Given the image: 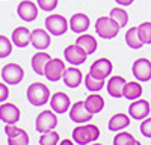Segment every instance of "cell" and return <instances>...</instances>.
I'll return each mask as SVG.
<instances>
[{"label": "cell", "instance_id": "obj_1", "mask_svg": "<svg viewBox=\"0 0 151 145\" xmlns=\"http://www.w3.org/2000/svg\"><path fill=\"white\" fill-rule=\"evenodd\" d=\"M100 138V128L95 124H79L73 130V141L79 145H89Z\"/></svg>", "mask_w": 151, "mask_h": 145}, {"label": "cell", "instance_id": "obj_2", "mask_svg": "<svg viewBox=\"0 0 151 145\" xmlns=\"http://www.w3.org/2000/svg\"><path fill=\"white\" fill-rule=\"evenodd\" d=\"M27 100L32 106H36V107H40V106H44L50 101V89L45 83H41V82H33L29 85V88H27Z\"/></svg>", "mask_w": 151, "mask_h": 145}, {"label": "cell", "instance_id": "obj_3", "mask_svg": "<svg viewBox=\"0 0 151 145\" xmlns=\"http://www.w3.org/2000/svg\"><path fill=\"white\" fill-rule=\"evenodd\" d=\"M119 30L121 27L118 26V23L113 18H110L109 15L98 17L95 21V32L103 39H113L119 33Z\"/></svg>", "mask_w": 151, "mask_h": 145}, {"label": "cell", "instance_id": "obj_4", "mask_svg": "<svg viewBox=\"0 0 151 145\" xmlns=\"http://www.w3.org/2000/svg\"><path fill=\"white\" fill-rule=\"evenodd\" d=\"M68 29H70V23L64 15L53 14V15H48L45 18V30L50 35H53V36L65 35Z\"/></svg>", "mask_w": 151, "mask_h": 145}, {"label": "cell", "instance_id": "obj_5", "mask_svg": "<svg viewBox=\"0 0 151 145\" xmlns=\"http://www.w3.org/2000/svg\"><path fill=\"white\" fill-rule=\"evenodd\" d=\"M67 65L62 59L59 57H52L47 62L45 70H44V77L50 82H59L65 74Z\"/></svg>", "mask_w": 151, "mask_h": 145}, {"label": "cell", "instance_id": "obj_6", "mask_svg": "<svg viewBox=\"0 0 151 145\" xmlns=\"http://www.w3.org/2000/svg\"><path fill=\"white\" fill-rule=\"evenodd\" d=\"M58 126V116L53 111H42L38 113L35 119V128L38 133H45L50 130H55Z\"/></svg>", "mask_w": 151, "mask_h": 145}, {"label": "cell", "instance_id": "obj_7", "mask_svg": "<svg viewBox=\"0 0 151 145\" xmlns=\"http://www.w3.org/2000/svg\"><path fill=\"white\" fill-rule=\"evenodd\" d=\"M0 76H2L6 85L14 86V85H18L24 79V70L18 64H6L0 71Z\"/></svg>", "mask_w": 151, "mask_h": 145}, {"label": "cell", "instance_id": "obj_8", "mask_svg": "<svg viewBox=\"0 0 151 145\" xmlns=\"http://www.w3.org/2000/svg\"><path fill=\"white\" fill-rule=\"evenodd\" d=\"M5 133L8 136V145H29V135L15 124H6Z\"/></svg>", "mask_w": 151, "mask_h": 145}, {"label": "cell", "instance_id": "obj_9", "mask_svg": "<svg viewBox=\"0 0 151 145\" xmlns=\"http://www.w3.org/2000/svg\"><path fill=\"white\" fill-rule=\"evenodd\" d=\"M132 72L134 79H137L139 82L151 80V60H148L147 57L136 59L132 65Z\"/></svg>", "mask_w": 151, "mask_h": 145}, {"label": "cell", "instance_id": "obj_10", "mask_svg": "<svg viewBox=\"0 0 151 145\" xmlns=\"http://www.w3.org/2000/svg\"><path fill=\"white\" fill-rule=\"evenodd\" d=\"M92 113L86 109L85 101H76L73 103V106L70 107V118L73 123L76 124H85V123H89L92 119Z\"/></svg>", "mask_w": 151, "mask_h": 145}, {"label": "cell", "instance_id": "obj_11", "mask_svg": "<svg viewBox=\"0 0 151 145\" xmlns=\"http://www.w3.org/2000/svg\"><path fill=\"white\" fill-rule=\"evenodd\" d=\"M64 57L68 64L77 67V65H82L85 64V60L88 59V55L83 48H80L77 44H70L65 47L64 50Z\"/></svg>", "mask_w": 151, "mask_h": 145}, {"label": "cell", "instance_id": "obj_12", "mask_svg": "<svg viewBox=\"0 0 151 145\" xmlns=\"http://www.w3.org/2000/svg\"><path fill=\"white\" fill-rule=\"evenodd\" d=\"M112 70H113V64L110 62V60L107 57H100V59H97V60L92 62V65L89 68V72L97 79L106 80L110 76Z\"/></svg>", "mask_w": 151, "mask_h": 145}, {"label": "cell", "instance_id": "obj_13", "mask_svg": "<svg viewBox=\"0 0 151 145\" xmlns=\"http://www.w3.org/2000/svg\"><path fill=\"white\" fill-rule=\"evenodd\" d=\"M38 12H40V8H38V5L33 3L32 0H23V2H20L18 6H17L18 17L26 23L35 21L36 17H38Z\"/></svg>", "mask_w": 151, "mask_h": 145}, {"label": "cell", "instance_id": "obj_14", "mask_svg": "<svg viewBox=\"0 0 151 145\" xmlns=\"http://www.w3.org/2000/svg\"><path fill=\"white\" fill-rule=\"evenodd\" d=\"M151 112V103H148L147 100H134L132 101V104L129 106V115L130 118L136 119V121H142L145 119Z\"/></svg>", "mask_w": 151, "mask_h": 145}, {"label": "cell", "instance_id": "obj_15", "mask_svg": "<svg viewBox=\"0 0 151 145\" xmlns=\"http://www.w3.org/2000/svg\"><path fill=\"white\" fill-rule=\"evenodd\" d=\"M20 109L12 103H2L0 104V121L5 124H17L20 121Z\"/></svg>", "mask_w": 151, "mask_h": 145}, {"label": "cell", "instance_id": "obj_16", "mask_svg": "<svg viewBox=\"0 0 151 145\" xmlns=\"http://www.w3.org/2000/svg\"><path fill=\"white\" fill-rule=\"evenodd\" d=\"M50 107L55 113H65L70 111L71 107V101H70V97L65 92H56L50 97Z\"/></svg>", "mask_w": 151, "mask_h": 145}, {"label": "cell", "instance_id": "obj_17", "mask_svg": "<svg viewBox=\"0 0 151 145\" xmlns=\"http://www.w3.org/2000/svg\"><path fill=\"white\" fill-rule=\"evenodd\" d=\"M30 44L33 45L35 50H45L52 44V36L45 29H35L32 30Z\"/></svg>", "mask_w": 151, "mask_h": 145}, {"label": "cell", "instance_id": "obj_18", "mask_svg": "<svg viewBox=\"0 0 151 145\" xmlns=\"http://www.w3.org/2000/svg\"><path fill=\"white\" fill-rule=\"evenodd\" d=\"M70 29L74 32V33H85L88 29H89L91 26V20L89 17H88L86 14H83V12H77V14H74L70 20Z\"/></svg>", "mask_w": 151, "mask_h": 145}, {"label": "cell", "instance_id": "obj_19", "mask_svg": "<svg viewBox=\"0 0 151 145\" xmlns=\"http://www.w3.org/2000/svg\"><path fill=\"white\" fill-rule=\"evenodd\" d=\"M125 83H127V80H125L122 76H112L107 82V86H106L107 94L110 97H113V98H121Z\"/></svg>", "mask_w": 151, "mask_h": 145}, {"label": "cell", "instance_id": "obj_20", "mask_svg": "<svg viewBox=\"0 0 151 145\" xmlns=\"http://www.w3.org/2000/svg\"><path fill=\"white\" fill-rule=\"evenodd\" d=\"M30 36H32V32L27 29V27H15L12 30V44L18 48H24L30 44Z\"/></svg>", "mask_w": 151, "mask_h": 145}, {"label": "cell", "instance_id": "obj_21", "mask_svg": "<svg viewBox=\"0 0 151 145\" xmlns=\"http://www.w3.org/2000/svg\"><path fill=\"white\" fill-rule=\"evenodd\" d=\"M62 80H64V83L68 88H77L83 82V74L77 67L71 65L70 68L65 70V74H64V77H62Z\"/></svg>", "mask_w": 151, "mask_h": 145}, {"label": "cell", "instance_id": "obj_22", "mask_svg": "<svg viewBox=\"0 0 151 145\" xmlns=\"http://www.w3.org/2000/svg\"><path fill=\"white\" fill-rule=\"evenodd\" d=\"M52 59V56H50L48 53L42 52V50H38L33 56H32V60H30V64H32V70L36 72L38 76H44V70H45V65L47 62Z\"/></svg>", "mask_w": 151, "mask_h": 145}, {"label": "cell", "instance_id": "obj_23", "mask_svg": "<svg viewBox=\"0 0 151 145\" xmlns=\"http://www.w3.org/2000/svg\"><path fill=\"white\" fill-rule=\"evenodd\" d=\"M85 106L92 115L100 113L104 109V98L101 95H98L97 92H92L85 98Z\"/></svg>", "mask_w": 151, "mask_h": 145}, {"label": "cell", "instance_id": "obj_24", "mask_svg": "<svg viewBox=\"0 0 151 145\" xmlns=\"http://www.w3.org/2000/svg\"><path fill=\"white\" fill-rule=\"evenodd\" d=\"M76 44H77L80 48H83L88 56L92 55L94 52H97V47H98L97 39L94 38L92 35H89V33H80L79 38L76 39Z\"/></svg>", "mask_w": 151, "mask_h": 145}, {"label": "cell", "instance_id": "obj_25", "mask_svg": "<svg viewBox=\"0 0 151 145\" xmlns=\"http://www.w3.org/2000/svg\"><path fill=\"white\" fill-rule=\"evenodd\" d=\"M129 126H130V115H125V113H115L113 116H110L107 123L110 131H121Z\"/></svg>", "mask_w": 151, "mask_h": 145}, {"label": "cell", "instance_id": "obj_26", "mask_svg": "<svg viewBox=\"0 0 151 145\" xmlns=\"http://www.w3.org/2000/svg\"><path fill=\"white\" fill-rule=\"evenodd\" d=\"M144 89L141 86V83H137V82H127L125 83V86H124V92H122V97L124 98H127V100H137V98H141V95H142Z\"/></svg>", "mask_w": 151, "mask_h": 145}, {"label": "cell", "instance_id": "obj_27", "mask_svg": "<svg viewBox=\"0 0 151 145\" xmlns=\"http://www.w3.org/2000/svg\"><path fill=\"white\" fill-rule=\"evenodd\" d=\"M124 39H125V44H127L130 48H133V50H139V48H142V45H144V42L139 38V33H137V26L130 27L127 32H125Z\"/></svg>", "mask_w": 151, "mask_h": 145}, {"label": "cell", "instance_id": "obj_28", "mask_svg": "<svg viewBox=\"0 0 151 145\" xmlns=\"http://www.w3.org/2000/svg\"><path fill=\"white\" fill-rule=\"evenodd\" d=\"M109 17L115 20L121 29H122V27H125V26L129 24V14H127V11H125L122 6L112 8V9H110V12H109Z\"/></svg>", "mask_w": 151, "mask_h": 145}, {"label": "cell", "instance_id": "obj_29", "mask_svg": "<svg viewBox=\"0 0 151 145\" xmlns=\"http://www.w3.org/2000/svg\"><path fill=\"white\" fill-rule=\"evenodd\" d=\"M85 88L88 91H91V92H98V91H101L104 88V80L97 79L91 74V72H88V74L85 76Z\"/></svg>", "mask_w": 151, "mask_h": 145}, {"label": "cell", "instance_id": "obj_30", "mask_svg": "<svg viewBox=\"0 0 151 145\" xmlns=\"http://www.w3.org/2000/svg\"><path fill=\"white\" fill-rule=\"evenodd\" d=\"M136 144V139L132 133L129 131H118L115 138H113V145H134Z\"/></svg>", "mask_w": 151, "mask_h": 145}, {"label": "cell", "instance_id": "obj_31", "mask_svg": "<svg viewBox=\"0 0 151 145\" xmlns=\"http://www.w3.org/2000/svg\"><path fill=\"white\" fill-rule=\"evenodd\" d=\"M137 33H139L141 41L145 44H151V21H144L137 26Z\"/></svg>", "mask_w": 151, "mask_h": 145}, {"label": "cell", "instance_id": "obj_32", "mask_svg": "<svg viewBox=\"0 0 151 145\" xmlns=\"http://www.w3.org/2000/svg\"><path fill=\"white\" fill-rule=\"evenodd\" d=\"M59 144V133L55 130H50L45 133H41L40 136V145H58Z\"/></svg>", "mask_w": 151, "mask_h": 145}, {"label": "cell", "instance_id": "obj_33", "mask_svg": "<svg viewBox=\"0 0 151 145\" xmlns=\"http://www.w3.org/2000/svg\"><path fill=\"white\" fill-rule=\"evenodd\" d=\"M12 41L5 35H0V59H5L12 53Z\"/></svg>", "mask_w": 151, "mask_h": 145}, {"label": "cell", "instance_id": "obj_34", "mask_svg": "<svg viewBox=\"0 0 151 145\" xmlns=\"http://www.w3.org/2000/svg\"><path fill=\"white\" fill-rule=\"evenodd\" d=\"M36 5L40 9H42L45 12H52L58 6V0H36Z\"/></svg>", "mask_w": 151, "mask_h": 145}, {"label": "cell", "instance_id": "obj_35", "mask_svg": "<svg viewBox=\"0 0 151 145\" xmlns=\"http://www.w3.org/2000/svg\"><path fill=\"white\" fill-rule=\"evenodd\" d=\"M139 130H141V133H142V136H145V138H151V118L147 116L145 119H142Z\"/></svg>", "mask_w": 151, "mask_h": 145}, {"label": "cell", "instance_id": "obj_36", "mask_svg": "<svg viewBox=\"0 0 151 145\" xmlns=\"http://www.w3.org/2000/svg\"><path fill=\"white\" fill-rule=\"evenodd\" d=\"M9 98V88L8 85L3 82H0V103H5L6 100Z\"/></svg>", "mask_w": 151, "mask_h": 145}, {"label": "cell", "instance_id": "obj_37", "mask_svg": "<svg viewBox=\"0 0 151 145\" xmlns=\"http://www.w3.org/2000/svg\"><path fill=\"white\" fill-rule=\"evenodd\" d=\"M134 0H115V3H118V6H130Z\"/></svg>", "mask_w": 151, "mask_h": 145}, {"label": "cell", "instance_id": "obj_38", "mask_svg": "<svg viewBox=\"0 0 151 145\" xmlns=\"http://www.w3.org/2000/svg\"><path fill=\"white\" fill-rule=\"evenodd\" d=\"M58 145H74V144H73L71 139H62L60 144H58Z\"/></svg>", "mask_w": 151, "mask_h": 145}, {"label": "cell", "instance_id": "obj_39", "mask_svg": "<svg viewBox=\"0 0 151 145\" xmlns=\"http://www.w3.org/2000/svg\"><path fill=\"white\" fill-rule=\"evenodd\" d=\"M89 145H103V144H98V142L95 141V142H92V144H89Z\"/></svg>", "mask_w": 151, "mask_h": 145}, {"label": "cell", "instance_id": "obj_40", "mask_svg": "<svg viewBox=\"0 0 151 145\" xmlns=\"http://www.w3.org/2000/svg\"><path fill=\"white\" fill-rule=\"evenodd\" d=\"M134 145H142V144H141L139 141H136V144H134Z\"/></svg>", "mask_w": 151, "mask_h": 145}, {"label": "cell", "instance_id": "obj_41", "mask_svg": "<svg viewBox=\"0 0 151 145\" xmlns=\"http://www.w3.org/2000/svg\"><path fill=\"white\" fill-rule=\"evenodd\" d=\"M0 71H2V70H0Z\"/></svg>", "mask_w": 151, "mask_h": 145}]
</instances>
